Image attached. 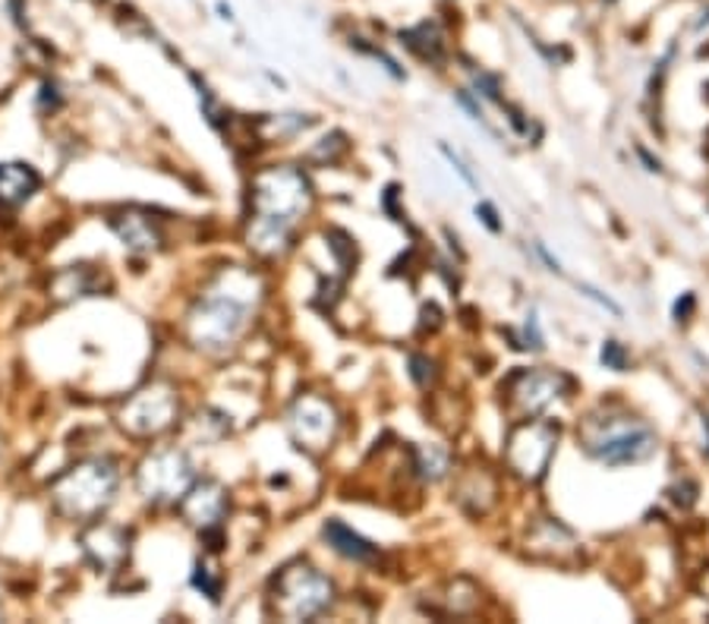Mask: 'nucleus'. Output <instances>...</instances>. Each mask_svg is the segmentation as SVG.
<instances>
[{"mask_svg": "<svg viewBox=\"0 0 709 624\" xmlns=\"http://www.w3.org/2000/svg\"><path fill=\"white\" fill-rule=\"evenodd\" d=\"M495 492H499V489H495V480L489 477L486 467L467 470L458 480V489H455L458 502L470 511V514H486V511L492 508V505H495Z\"/></svg>", "mask_w": 709, "mask_h": 624, "instance_id": "nucleus-16", "label": "nucleus"}, {"mask_svg": "<svg viewBox=\"0 0 709 624\" xmlns=\"http://www.w3.org/2000/svg\"><path fill=\"white\" fill-rule=\"evenodd\" d=\"M177 414H181V401L174 388L155 382V385H145L120 407V426L137 439H152V436H161L164 429H171Z\"/></svg>", "mask_w": 709, "mask_h": 624, "instance_id": "nucleus-9", "label": "nucleus"}, {"mask_svg": "<svg viewBox=\"0 0 709 624\" xmlns=\"http://www.w3.org/2000/svg\"><path fill=\"white\" fill-rule=\"evenodd\" d=\"M526 549L536 555V558H549V561H571L577 555V543H574L571 530H565L558 521L543 517L530 536H526Z\"/></svg>", "mask_w": 709, "mask_h": 624, "instance_id": "nucleus-14", "label": "nucleus"}, {"mask_svg": "<svg viewBox=\"0 0 709 624\" xmlns=\"http://www.w3.org/2000/svg\"><path fill=\"white\" fill-rule=\"evenodd\" d=\"M369 54H375V57H382V51H379V47H367ZM385 67L391 69V73H394V76H401V69H397V64H394V61H391V57H385Z\"/></svg>", "mask_w": 709, "mask_h": 624, "instance_id": "nucleus-27", "label": "nucleus"}, {"mask_svg": "<svg viewBox=\"0 0 709 624\" xmlns=\"http://www.w3.org/2000/svg\"><path fill=\"white\" fill-rule=\"evenodd\" d=\"M39 186H42V177L32 164H0V202L3 206H23L39 193Z\"/></svg>", "mask_w": 709, "mask_h": 624, "instance_id": "nucleus-15", "label": "nucleus"}, {"mask_svg": "<svg viewBox=\"0 0 709 624\" xmlns=\"http://www.w3.org/2000/svg\"><path fill=\"white\" fill-rule=\"evenodd\" d=\"M137 483L139 492L152 505H177L189 492V485L196 483V470H193V461L186 458V451L161 448L139 463Z\"/></svg>", "mask_w": 709, "mask_h": 624, "instance_id": "nucleus-8", "label": "nucleus"}, {"mask_svg": "<svg viewBox=\"0 0 709 624\" xmlns=\"http://www.w3.org/2000/svg\"><path fill=\"white\" fill-rule=\"evenodd\" d=\"M571 375L558 370H517L504 379L502 404L511 419L543 416L571 394Z\"/></svg>", "mask_w": 709, "mask_h": 624, "instance_id": "nucleus-7", "label": "nucleus"}, {"mask_svg": "<svg viewBox=\"0 0 709 624\" xmlns=\"http://www.w3.org/2000/svg\"><path fill=\"white\" fill-rule=\"evenodd\" d=\"M83 549L98 568L117 571L130 558V533L108 521H92V527L83 533Z\"/></svg>", "mask_w": 709, "mask_h": 624, "instance_id": "nucleus-11", "label": "nucleus"}, {"mask_svg": "<svg viewBox=\"0 0 709 624\" xmlns=\"http://www.w3.org/2000/svg\"><path fill=\"white\" fill-rule=\"evenodd\" d=\"M477 215H480L482 218V225H486V228H489V231H502V221H499V211H495V208L489 206V202H480V206H477Z\"/></svg>", "mask_w": 709, "mask_h": 624, "instance_id": "nucleus-23", "label": "nucleus"}, {"mask_svg": "<svg viewBox=\"0 0 709 624\" xmlns=\"http://www.w3.org/2000/svg\"><path fill=\"white\" fill-rule=\"evenodd\" d=\"M558 451V426L533 416V419H514L508 441H504V463L508 473L521 483H539L549 470L552 458Z\"/></svg>", "mask_w": 709, "mask_h": 624, "instance_id": "nucleus-6", "label": "nucleus"}, {"mask_svg": "<svg viewBox=\"0 0 709 624\" xmlns=\"http://www.w3.org/2000/svg\"><path fill=\"white\" fill-rule=\"evenodd\" d=\"M313 208V186L294 164H275L252 177L247 243L252 253L275 259L291 250L297 225Z\"/></svg>", "mask_w": 709, "mask_h": 624, "instance_id": "nucleus-1", "label": "nucleus"}, {"mask_svg": "<svg viewBox=\"0 0 709 624\" xmlns=\"http://www.w3.org/2000/svg\"><path fill=\"white\" fill-rule=\"evenodd\" d=\"M218 13H221V20H233V10H230L228 3H225V0H221V3H218Z\"/></svg>", "mask_w": 709, "mask_h": 624, "instance_id": "nucleus-28", "label": "nucleus"}, {"mask_svg": "<svg viewBox=\"0 0 709 624\" xmlns=\"http://www.w3.org/2000/svg\"><path fill=\"white\" fill-rule=\"evenodd\" d=\"M411 379L419 385V388H433L435 379H438V372H435V363L429 357H411Z\"/></svg>", "mask_w": 709, "mask_h": 624, "instance_id": "nucleus-21", "label": "nucleus"}, {"mask_svg": "<svg viewBox=\"0 0 709 624\" xmlns=\"http://www.w3.org/2000/svg\"><path fill=\"white\" fill-rule=\"evenodd\" d=\"M255 300H259V284L250 272H237V269L221 272L186 319L189 341L208 353L228 350L247 331Z\"/></svg>", "mask_w": 709, "mask_h": 624, "instance_id": "nucleus-2", "label": "nucleus"}, {"mask_svg": "<svg viewBox=\"0 0 709 624\" xmlns=\"http://www.w3.org/2000/svg\"><path fill=\"white\" fill-rule=\"evenodd\" d=\"M401 42L411 47L419 61H429V64H441V61H445V54H448L445 32H441V25L433 23V20L419 23L416 29L401 32Z\"/></svg>", "mask_w": 709, "mask_h": 624, "instance_id": "nucleus-18", "label": "nucleus"}, {"mask_svg": "<svg viewBox=\"0 0 709 624\" xmlns=\"http://www.w3.org/2000/svg\"><path fill=\"white\" fill-rule=\"evenodd\" d=\"M338 410L331 401H325L319 394H303L294 401L291 414H287V429L303 451L309 455H321L325 448H331V441L338 436Z\"/></svg>", "mask_w": 709, "mask_h": 624, "instance_id": "nucleus-10", "label": "nucleus"}, {"mask_svg": "<svg viewBox=\"0 0 709 624\" xmlns=\"http://www.w3.org/2000/svg\"><path fill=\"white\" fill-rule=\"evenodd\" d=\"M441 152H445V158H448V162H451V164H455V167H458V174H460V177H463V180H467V186H473V189H477V180H473V174H470V171L463 167V162H460L458 155H455V152H451L448 145H441Z\"/></svg>", "mask_w": 709, "mask_h": 624, "instance_id": "nucleus-25", "label": "nucleus"}, {"mask_svg": "<svg viewBox=\"0 0 709 624\" xmlns=\"http://www.w3.org/2000/svg\"><path fill=\"white\" fill-rule=\"evenodd\" d=\"M580 291H583V294H587V297H590V300L602 303V306H606V309H612V313H615V316H621V306H618L615 300H609V297H606V294H599V291H596V287H590V284H580Z\"/></svg>", "mask_w": 709, "mask_h": 624, "instance_id": "nucleus-24", "label": "nucleus"}, {"mask_svg": "<svg viewBox=\"0 0 709 624\" xmlns=\"http://www.w3.org/2000/svg\"><path fill=\"white\" fill-rule=\"evenodd\" d=\"M120 473L111 461H83L51 483V502L67 521L92 524L114 502Z\"/></svg>", "mask_w": 709, "mask_h": 624, "instance_id": "nucleus-4", "label": "nucleus"}, {"mask_svg": "<svg viewBox=\"0 0 709 624\" xmlns=\"http://www.w3.org/2000/svg\"><path fill=\"white\" fill-rule=\"evenodd\" d=\"M690 309H694V294H685L681 300L675 303V319H678V322H687Z\"/></svg>", "mask_w": 709, "mask_h": 624, "instance_id": "nucleus-26", "label": "nucleus"}, {"mask_svg": "<svg viewBox=\"0 0 709 624\" xmlns=\"http://www.w3.org/2000/svg\"><path fill=\"white\" fill-rule=\"evenodd\" d=\"M599 360H602V366H606V370H615V372H624L628 370V363H631L628 350H624V344H618V341H606V344H602V353H599Z\"/></svg>", "mask_w": 709, "mask_h": 624, "instance_id": "nucleus-22", "label": "nucleus"}, {"mask_svg": "<svg viewBox=\"0 0 709 624\" xmlns=\"http://www.w3.org/2000/svg\"><path fill=\"white\" fill-rule=\"evenodd\" d=\"M577 441L583 451L602 461L606 467H628L643 463L656 455V433L643 423L641 416L628 414L621 407H599L583 419Z\"/></svg>", "mask_w": 709, "mask_h": 624, "instance_id": "nucleus-3", "label": "nucleus"}, {"mask_svg": "<svg viewBox=\"0 0 709 624\" xmlns=\"http://www.w3.org/2000/svg\"><path fill=\"white\" fill-rule=\"evenodd\" d=\"M181 511H184L186 524L199 527V530H211L221 527V517L228 511V492L218 483H193L189 492L181 499Z\"/></svg>", "mask_w": 709, "mask_h": 624, "instance_id": "nucleus-12", "label": "nucleus"}, {"mask_svg": "<svg viewBox=\"0 0 709 624\" xmlns=\"http://www.w3.org/2000/svg\"><path fill=\"white\" fill-rule=\"evenodd\" d=\"M321 536H325V543L335 549L343 558H350V561H360V565H369V561H375L379 558V549L363 539L357 530H350L347 524L341 521H328L325 527H321Z\"/></svg>", "mask_w": 709, "mask_h": 624, "instance_id": "nucleus-17", "label": "nucleus"}, {"mask_svg": "<svg viewBox=\"0 0 709 624\" xmlns=\"http://www.w3.org/2000/svg\"><path fill=\"white\" fill-rule=\"evenodd\" d=\"M108 225H111L117 237L123 240V247L133 250V253H155V250H161V243H164L159 221H155L149 211H142V208L114 211V215L108 218Z\"/></svg>", "mask_w": 709, "mask_h": 624, "instance_id": "nucleus-13", "label": "nucleus"}, {"mask_svg": "<svg viewBox=\"0 0 709 624\" xmlns=\"http://www.w3.org/2000/svg\"><path fill=\"white\" fill-rule=\"evenodd\" d=\"M272 612L284 622H313L335 605V583L306 561H294L272 580Z\"/></svg>", "mask_w": 709, "mask_h": 624, "instance_id": "nucleus-5", "label": "nucleus"}, {"mask_svg": "<svg viewBox=\"0 0 709 624\" xmlns=\"http://www.w3.org/2000/svg\"><path fill=\"white\" fill-rule=\"evenodd\" d=\"M98 284H101L98 272H92L89 265H73V269L54 277L51 291H54L57 300H73V297H92Z\"/></svg>", "mask_w": 709, "mask_h": 624, "instance_id": "nucleus-19", "label": "nucleus"}, {"mask_svg": "<svg viewBox=\"0 0 709 624\" xmlns=\"http://www.w3.org/2000/svg\"><path fill=\"white\" fill-rule=\"evenodd\" d=\"M193 583H196V590H203L211 602L221 600L225 578H221L211 565H206V561H199V565H196V571H193Z\"/></svg>", "mask_w": 709, "mask_h": 624, "instance_id": "nucleus-20", "label": "nucleus"}]
</instances>
